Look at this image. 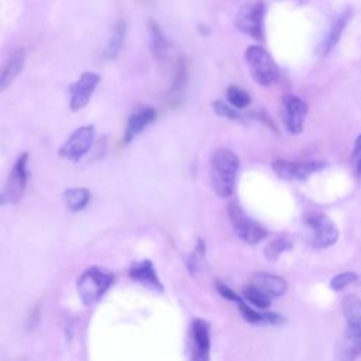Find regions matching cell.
I'll use <instances>...</instances> for the list:
<instances>
[{"mask_svg":"<svg viewBox=\"0 0 361 361\" xmlns=\"http://www.w3.org/2000/svg\"><path fill=\"white\" fill-rule=\"evenodd\" d=\"M240 159L228 148H219L210 158V179L217 196H231L235 186V176Z\"/></svg>","mask_w":361,"mask_h":361,"instance_id":"cell-1","label":"cell"},{"mask_svg":"<svg viewBox=\"0 0 361 361\" xmlns=\"http://www.w3.org/2000/svg\"><path fill=\"white\" fill-rule=\"evenodd\" d=\"M114 275L102 267L86 268L76 281V290L85 306L96 305L113 285Z\"/></svg>","mask_w":361,"mask_h":361,"instance_id":"cell-2","label":"cell"},{"mask_svg":"<svg viewBox=\"0 0 361 361\" xmlns=\"http://www.w3.org/2000/svg\"><path fill=\"white\" fill-rule=\"evenodd\" d=\"M245 62L252 79L261 86H272L279 80V69L272 56L259 45L245 49Z\"/></svg>","mask_w":361,"mask_h":361,"instance_id":"cell-3","label":"cell"},{"mask_svg":"<svg viewBox=\"0 0 361 361\" xmlns=\"http://www.w3.org/2000/svg\"><path fill=\"white\" fill-rule=\"evenodd\" d=\"M228 220L235 234L248 244H257L267 237V230L252 220L237 202H230L227 206Z\"/></svg>","mask_w":361,"mask_h":361,"instance_id":"cell-4","label":"cell"},{"mask_svg":"<svg viewBox=\"0 0 361 361\" xmlns=\"http://www.w3.org/2000/svg\"><path fill=\"white\" fill-rule=\"evenodd\" d=\"M265 11L267 6L262 0H254L244 4L235 16L237 30L254 39H262Z\"/></svg>","mask_w":361,"mask_h":361,"instance_id":"cell-5","label":"cell"},{"mask_svg":"<svg viewBox=\"0 0 361 361\" xmlns=\"http://www.w3.org/2000/svg\"><path fill=\"white\" fill-rule=\"evenodd\" d=\"M28 180V152H23L14 162L8 179L0 192V206L17 203L27 186Z\"/></svg>","mask_w":361,"mask_h":361,"instance_id":"cell-6","label":"cell"},{"mask_svg":"<svg viewBox=\"0 0 361 361\" xmlns=\"http://www.w3.org/2000/svg\"><path fill=\"white\" fill-rule=\"evenodd\" d=\"M94 140V127L93 126H82L76 128L68 140L61 145L58 154L61 158L66 161H79L83 155L89 152Z\"/></svg>","mask_w":361,"mask_h":361,"instance_id":"cell-7","label":"cell"},{"mask_svg":"<svg viewBox=\"0 0 361 361\" xmlns=\"http://www.w3.org/2000/svg\"><path fill=\"white\" fill-rule=\"evenodd\" d=\"M305 221L312 230V244L314 248H327L337 241L338 230L326 214L312 213L306 216Z\"/></svg>","mask_w":361,"mask_h":361,"instance_id":"cell-8","label":"cell"},{"mask_svg":"<svg viewBox=\"0 0 361 361\" xmlns=\"http://www.w3.org/2000/svg\"><path fill=\"white\" fill-rule=\"evenodd\" d=\"M324 161H306L292 162L286 159H276L272 162V169L276 176L285 180H305L310 175L326 168Z\"/></svg>","mask_w":361,"mask_h":361,"instance_id":"cell-9","label":"cell"},{"mask_svg":"<svg viewBox=\"0 0 361 361\" xmlns=\"http://www.w3.org/2000/svg\"><path fill=\"white\" fill-rule=\"evenodd\" d=\"M100 83V75L96 73V72H83L79 79L71 85L69 87V93H71V97H69V109L72 111H79L80 109H83L93 92L96 90V87L99 86Z\"/></svg>","mask_w":361,"mask_h":361,"instance_id":"cell-10","label":"cell"},{"mask_svg":"<svg viewBox=\"0 0 361 361\" xmlns=\"http://www.w3.org/2000/svg\"><path fill=\"white\" fill-rule=\"evenodd\" d=\"M307 114V104L305 100L295 94H285L282 100V118L286 130L296 135L303 130L305 118Z\"/></svg>","mask_w":361,"mask_h":361,"instance_id":"cell-11","label":"cell"},{"mask_svg":"<svg viewBox=\"0 0 361 361\" xmlns=\"http://www.w3.org/2000/svg\"><path fill=\"white\" fill-rule=\"evenodd\" d=\"M192 331V360L207 361L210 357V327L202 319H195L190 326Z\"/></svg>","mask_w":361,"mask_h":361,"instance_id":"cell-12","label":"cell"},{"mask_svg":"<svg viewBox=\"0 0 361 361\" xmlns=\"http://www.w3.org/2000/svg\"><path fill=\"white\" fill-rule=\"evenodd\" d=\"M128 276L142 285L144 288L154 290V292H164V286L155 272L154 264L149 259H141L137 262H133L131 267L128 268Z\"/></svg>","mask_w":361,"mask_h":361,"instance_id":"cell-13","label":"cell"},{"mask_svg":"<svg viewBox=\"0 0 361 361\" xmlns=\"http://www.w3.org/2000/svg\"><path fill=\"white\" fill-rule=\"evenodd\" d=\"M248 285L271 299L285 295V292L288 289L286 281L283 278H281L278 275L267 274V272H255L251 276Z\"/></svg>","mask_w":361,"mask_h":361,"instance_id":"cell-14","label":"cell"},{"mask_svg":"<svg viewBox=\"0 0 361 361\" xmlns=\"http://www.w3.org/2000/svg\"><path fill=\"white\" fill-rule=\"evenodd\" d=\"M350 18H351V10H350V8L343 10V11L334 18V21L331 23L329 31L326 32V35H324V38H323L320 47H319V54H320L322 56L327 55V54L337 45V42L340 41L341 34H343L344 28L347 27Z\"/></svg>","mask_w":361,"mask_h":361,"instance_id":"cell-15","label":"cell"},{"mask_svg":"<svg viewBox=\"0 0 361 361\" xmlns=\"http://www.w3.org/2000/svg\"><path fill=\"white\" fill-rule=\"evenodd\" d=\"M155 117H157V113H155V109L152 107H142L138 111L133 113L126 126L124 142L128 144L130 141H133V138L138 133H141L147 126H149L155 120Z\"/></svg>","mask_w":361,"mask_h":361,"instance_id":"cell-16","label":"cell"},{"mask_svg":"<svg viewBox=\"0 0 361 361\" xmlns=\"http://www.w3.org/2000/svg\"><path fill=\"white\" fill-rule=\"evenodd\" d=\"M25 62V52L24 49H17L6 62V65L0 71V93L6 90L14 79L21 73Z\"/></svg>","mask_w":361,"mask_h":361,"instance_id":"cell-17","label":"cell"},{"mask_svg":"<svg viewBox=\"0 0 361 361\" xmlns=\"http://www.w3.org/2000/svg\"><path fill=\"white\" fill-rule=\"evenodd\" d=\"M361 354V331L348 329L338 341L336 355L341 360H353Z\"/></svg>","mask_w":361,"mask_h":361,"instance_id":"cell-18","label":"cell"},{"mask_svg":"<svg viewBox=\"0 0 361 361\" xmlns=\"http://www.w3.org/2000/svg\"><path fill=\"white\" fill-rule=\"evenodd\" d=\"M341 309L347 327L361 331V299L354 295H347L341 302Z\"/></svg>","mask_w":361,"mask_h":361,"instance_id":"cell-19","label":"cell"},{"mask_svg":"<svg viewBox=\"0 0 361 361\" xmlns=\"http://www.w3.org/2000/svg\"><path fill=\"white\" fill-rule=\"evenodd\" d=\"M126 31H127V24L124 20H118L113 28V32H111V37H110V41L107 44V48L104 51V58L107 59H114L120 51H121V47H123V42H124V38H126Z\"/></svg>","mask_w":361,"mask_h":361,"instance_id":"cell-20","label":"cell"},{"mask_svg":"<svg viewBox=\"0 0 361 361\" xmlns=\"http://www.w3.org/2000/svg\"><path fill=\"white\" fill-rule=\"evenodd\" d=\"M63 199L72 212H80L90 200V190L87 188H69L63 192Z\"/></svg>","mask_w":361,"mask_h":361,"instance_id":"cell-21","label":"cell"},{"mask_svg":"<svg viewBox=\"0 0 361 361\" xmlns=\"http://www.w3.org/2000/svg\"><path fill=\"white\" fill-rule=\"evenodd\" d=\"M148 30H149V35H151V49H152V54L158 59L165 58L166 52H168V41H166L165 35L162 34L159 25L155 21L149 20L148 21Z\"/></svg>","mask_w":361,"mask_h":361,"instance_id":"cell-22","label":"cell"},{"mask_svg":"<svg viewBox=\"0 0 361 361\" xmlns=\"http://www.w3.org/2000/svg\"><path fill=\"white\" fill-rule=\"evenodd\" d=\"M292 247H293V243H292L290 238L279 235V237L274 238L272 241H269L267 244V247L264 250V254L269 261H276L281 254H283L285 251L292 250Z\"/></svg>","mask_w":361,"mask_h":361,"instance_id":"cell-23","label":"cell"},{"mask_svg":"<svg viewBox=\"0 0 361 361\" xmlns=\"http://www.w3.org/2000/svg\"><path fill=\"white\" fill-rule=\"evenodd\" d=\"M226 97H227V102L235 109H245L251 103L250 94L243 87L235 85H231L227 87Z\"/></svg>","mask_w":361,"mask_h":361,"instance_id":"cell-24","label":"cell"},{"mask_svg":"<svg viewBox=\"0 0 361 361\" xmlns=\"http://www.w3.org/2000/svg\"><path fill=\"white\" fill-rule=\"evenodd\" d=\"M204 254H206V245H204V241L202 238H199L196 241V245L193 248V251L190 252L188 261H186V267L189 269L190 274H196L199 272L200 267H202V262L204 259Z\"/></svg>","mask_w":361,"mask_h":361,"instance_id":"cell-25","label":"cell"},{"mask_svg":"<svg viewBox=\"0 0 361 361\" xmlns=\"http://www.w3.org/2000/svg\"><path fill=\"white\" fill-rule=\"evenodd\" d=\"M243 298H244L250 305H254L255 307H258V309H261V310L267 309V307L271 305V302H272L271 298L262 295L261 292H258L257 289L251 288L250 285L243 289Z\"/></svg>","mask_w":361,"mask_h":361,"instance_id":"cell-26","label":"cell"},{"mask_svg":"<svg viewBox=\"0 0 361 361\" xmlns=\"http://www.w3.org/2000/svg\"><path fill=\"white\" fill-rule=\"evenodd\" d=\"M357 278H358V275L355 272L345 271V272H341V274L333 276L330 281V286L333 290L338 292V290H343L344 288H347L348 285H351L353 282H355Z\"/></svg>","mask_w":361,"mask_h":361,"instance_id":"cell-27","label":"cell"},{"mask_svg":"<svg viewBox=\"0 0 361 361\" xmlns=\"http://www.w3.org/2000/svg\"><path fill=\"white\" fill-rule=\"evenodd\" d=\"M213 109H214V113L217 116H221V117H226V118H230V120H241V114L237 113L235 107H231L230 103L227 104L221 100H216L213 103Z\"/></svg>","mask_w":361,"mask_h":361,"instance_id":"cell-28","label":"cell"},{"mask_svg":"<svg viewBox=\"0 0 361 361\" xmlns=\"http://www.w3.org/2000/svg\"><path fill=\"white\" fill-rule=\"evenodd\" d=\"M351 165L355 176L361 179V134L354 141V148L351 154Z\"/></svg>","mask_w":361,"mask_h":361,"instance_id":"cell-29","label":"cell"}]
</instances>
